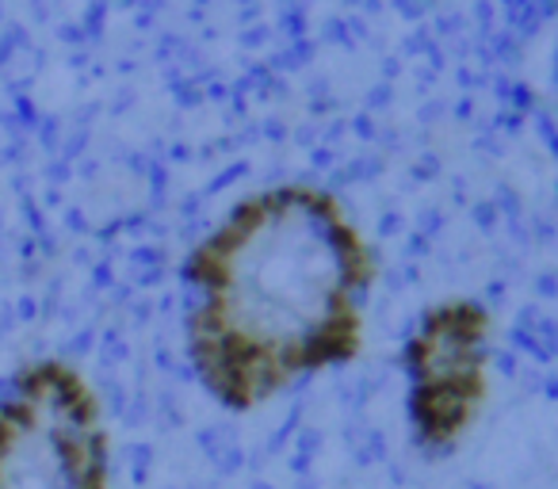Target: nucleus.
<instances>
[{
	"label": "nucleus",
	"instance_id": "f257e3e1",
	"mask_svg": "<svg viewBox=\"0 0 558 489\" xmlns=\"http://www.w3.org/2000/svg\"><path fill=\"white\" fill-rule=\"evenodd\" d=\"M187 364L226 413H256L364 349L375 257L311 184L241 199L187 257Z\"/></svg>",
	"mask_w": 558,
	"mask_h": 489
},
{
	"label": "nucleus",
	"instance_id": "f03ea898",
	"mask_svg": "<svg viewBox=\"0 0 558 489\" xmlns=\"http://www.w3.org/2000/svg\"><path fill=\"white\" fill-rule=\"evenodd\" d=\"M0 489H116L108 417L81 367L43 356L0 387Z\"/></svg>",
	"mask_w": 558,
	"mask_h": 489
},
{
	"label": "nucleus",
	"instance_id": "7ed1b4c3",
	"mask_svg": "<svg viewBox=\"0 0 558 489\" xmlns=\"http://www.w3.org/2000/svg\"><path fill=\"white\" fill-rule=\"evenodd\" d=\"M489 333L486 306L451 298L433 306L405 341V428L425 459L456 455L478 428L489 402Z\"/></svg>",
	"mask_w": 558,
	"mask_h": 489
}]
</instances>
